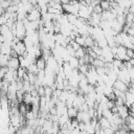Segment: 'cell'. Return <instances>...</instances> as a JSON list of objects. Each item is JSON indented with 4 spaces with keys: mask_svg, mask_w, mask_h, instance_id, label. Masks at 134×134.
I'll return each mask as SVG.
<instances>
[{
    "mask_svg": "<svg viewBox=\"0 0 134 134\" xmlns=\"http://www.w3.org/2000/svg\"><path fill=\"white\" fill-rule=\"evenodd\" d=\"M77 112H79V110H77V108H75L74 106H72V107H68V108H67V115H68L70 118H74V117H76Z\"/></svg>",
    "mask_w": 134,
    "mask_h": 134,
    "instance_id": "obj_9",
    "label": "cell"
},
{
    "mask_svg": "<svg viewBox=\"0 0 134 134\" xmlns=\"http://www.w3.org/2000/svg\"><path fill=\"white\" fill-rule=\"evenodd\" d=\"M126 54L129 59H133L134 58V48H127L126 49Z\"/></svg>",
    "mask_w": 134,
    "mask_h": 134,
    "instance_id": "obj_14",
    "label": "cell"
},
{
    "mask_svg": "<svg viewBox=\"0 0 134 134\" xmlns=\"http://www.w3.org/2000/svg\"><path fill=\"white\" fill-rule=\"evenodd\" d=\"M8 69L9 68L7 66H0V80H3L4 79V76L7 73Z\"/></svg>",
    "mask_w": 134,
    "mask_h": 134,
    "instance_id": "obj_13",
    "label": "cell"
},
{
    "mask_svg": "<svg viewBox=\"0 0 134 134\" xmlns=\"http://www.w3.org/2000/svg\"><path fill=\"white\" fill-rule=\"evenodd\" d=\"M98 124L102 129H107V128L111 127V121L105 116H102L100 118H98Z\"/></svg>",
    "mask_w": 134,
    "mask_h": 134,
    "instance_id": "obj_5",
    "label": "cell"
},
{
    "mask_svg": "<svg viewBox=\"0 0 134 134\" xmlns=\"http://www.w3.org/2000/svg\"><path fill=\"white\" fill-rule=\"evenodd\" d=\"M99 5L103 8V10H110L111 9V1H109V0L99 1Z\"/></svg>",
    "mask_w": 134,
    "mask_h": 134,
    "instance_id": "obj_10",
    "label": "cell"
},
{
    "mask_svg": "<svg viewBox=\"0 0 134 134\" xmlns=\"http://www.w3.org/2000/svg\"><path fill=\"white\" fill-rule=\"evenodd\" d=\"M118 107V115L121 117V118H126L127 116H129V107L125 104V105H121V106H117Z\"/></svg>",
    "mask_w": 134,
    "mask_h": 134,
    "instance_id": "obj_3",
    "label": "cell"
},
{
    "mask_svg": "<svg viewBox=\"0 0 134 134\" xmlns=\"http://www.w3.org/2000/svg\"><path fill=\"white\" fill-rule=\"evenodd\" d=\"M93 12L96 13V14H102L104 10H103V8L100 7V5H99V3H98V4H95V5L93 6Z\"/></svg>",
    "mask_w": 134,
    "mask_h": 134,
    "instance_id": "obj_15",
    "label": "cell"
},
{
    "mask_svg": "<svg viewBox=\"0 0 134 134\" xmlns=\"http://www.w3.org/2000/svg\"><path fill=\"white\" fill-rule=\"evenodd\" d=\"M113 88H114V89H117V90H119V91H121V92H127L128 89H129V85H127V84H126L125 82H122L121 80L116 79V80L114 81V83H113Z\"/></svg>",
    "mask_w": 134,
    "mask_h": 134,
    "instance_id": "obj_1",
    "label": "cell"
},
{
    "mask_svg": "<svg viewBox=\"0 0 134 134\" xmlns=\"http://www.w3.org/2000/svg\"><path fill=\"white\" fill-rule=\"evenodd\" d=\"M35 63H36V65H37V67H38L39 70H45V68L47 66V61L42 55L39 57V58H37V60H36Z\"/></svg>",
    "mask_w": 134,
    "mask_h": 134,
    "instance_id": "obj_4",
    "label": "cell"
},
{
    "mask_svg": "<svg viewBox=\"0 0 134 134\" xmlns=\"http://www.w3.org/2000/svg\"><path fill=\"white\" fill-rule=\"evenodd\" d=\"M85 39H86V36H84V35H77V36L75 37L74 41H75L77 44H80L81 46H84V47H85Z\"/></svg>",
    "mask_w": 134,
    "mask_h": 134,
    "instance_id": "obj_11",
    "label": "cell"
},
{
    "mask_svg": "<svg viewBox=\"0 0 134 134\" xmlns=\"http://www.w3.org/2000/svg\"><path fill=\"white\" fill-rule=\"evenodd\" d=\"M7 67H8L9 69L17 70V69L20 67V60H19V57H9L8 63H7Z\"/></svg>",
    "mask_w": 134,
    "mask_h": 134,
    "instance_id": "obj_2",
    "label": "cell"
},
{
    "mask_svg": "<svg viewBox=\"0 0 134 134\" xmlns=\"http://www.w3.org/2000/svg\"><path fill=\"white\" fill-rule=\"evenodd\" d=\"M27 71L28 72H31V73H35V74H37L38 73V71H39V69H38V67H37V65H36V63H30L28 66H27Z\"/></svg>",
    "mask_w": 134,
    "mask_h": 134,
    "instance_id": "obj_12",
    "label": "cell"
},
{
    "mask_svg": "<svg viewBox=\"0 0 134 134\" xmlns=\"http://www.w3.org/2000/svg\"><path fill=\"white\" fill-rule=\"evenodd\" d=\"M68 63H69V65H70L73 69H77L79 66H80V59L76 58L75 55H72V57L69 59Z\"/></svg>",
    "mask_w": 134,
    "mask_h": 134,
    "instance_id": "obj_6",
    "label": "cell"
},
{
    "mask_svg": "<svg viewBox=\"0 0 134 134\" xmlns=\"http://www.w3.org/2000/svg\"><path fill=\"white\" fill-rule=\"evenodd\" d=\"M86 53H87V48L84 47V46H81L80 48H77V49L74 51V55H75L76 58H79V59L84 58V55H85Z\"/></svg>",
    "mask_w": 134,
    "mask_h": 134,
    "instance_id": "obj_8",
    "label": "cell"
},
{
    "mask_svg": "<svg viewBox=\"0 0 134 134\" xmlns=\"http://www.w3.org/2000/svg\"><path fill=\"white\" fill-rule=\"evenodd\" d=\"M95 43H96V42H95V39H94L91 35L86 36V39H85V47H86V48H90V47H92Z\"/></svg>",
    "mask_w": 134,
    "mask_h": 134,
    "instance_id": "obj_7",
    "label": "cell"
}]
</instances>
